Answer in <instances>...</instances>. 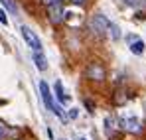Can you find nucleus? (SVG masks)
Listing matches in <instances>:
<instances>
[{
  "instance_id": "1",
  "label": "nucleus",
  "mask_w": 146,
  "mask_h": 140,
  "mask_svg": "<svg viewBox=\"0 0 146 140\" xmlns=\"http://www.w3.org/2000/svg\"><path fill=\"white\" fill-rule=\"evenodd\" d=\"M40 93H42V101H44V105H46V109H49L53 115L57 118H61V120H65V113H61V109L55 105V101H53V97H51V91H49V87H48V83L46 81H42L40 83Z\"/></svg>"
},
{
  "instance_id": "2",
  "label": "nucleus",
  "mask_w": 146,
  "mask_h": 140,
  "mask_svg": "<svg viewBox=\"0 0 146 140\" xmlns=\"http://www.w3.org/2000/svg\"><path fill=\"white\" fill-rule=\"evenodd\" d=\"M119 128L122 130H126V132H132V134H138L140 130H142V122H140V118L134 117V115H124V117L119 118Z\"/></svg>"
},
{
  "instance_id": "3",
  "label": "nucleus",
  "mask_w": 146,
  "mask_h": 140,
  "mask_svg": "<svg viewBox=\"0 0 146 140\" xmlns=\"http://www.w3.org/2000/svg\"><path fill=\"white\" fill-rule=\"evenodd\" d=\"M89 26H91V32H93V34H97V36H105V34L109 32L111 22L107 20V16H105V14H95V16L91 18Z\"/></svg>"
},
{
  "instance_id": "4",
  "label": "nucleus",
  "mask_w": 146,
  "mask_h": 140,
  "mask_svg": "<svg viewBox=\"0 0 146 140\" xmlns=\"http://www.w3.org/2000/svg\"><path fill=\"white\" fill-rule=\"evenodd\" d=\"M22 38L26 40V44L28 47L32 49V51H44L42 49V42H40V38L36 36V32H32V28H28V26H22Z\"/></svg>"
},
{
  "instance_id": "5",
  "label": "nucleus",
  "mask_w": 146,
  "mask_h": 140,
  "mask_svg": "<svg viewBox=\"0 0 146 140\" xmlns=\"http://www.w3.org/2000/svg\"><path fill=\"white\" fill-rule=\"evenodd\" d=\"M48 16L49 20L53 24H59L65 20V8H63V4L59 2V4H51V6H48Z\"/></svg>"
},
{
  "instance_id": "6",
  "label": "nucleus",
  "mask_w": 146,
  "mask_h": 140,
  "mask_svg": "<svg viewBox=\"0 0 146 140\" xmlns=\"http://www.w3.org/2000/svg\"><path fill=\"white\" fill-rule=\"evenodd\" d=\"M32 59H34L36 67H38L40 71L48 69V57L44 55V51H34V53H32Z\"/></svg>"
},
{
  "instance_id": "7",
  "label": "nucleus",
  "mask_w": 146,
  "mask_h": 140,
  "mask_svg": "<svg viewBox=\"0 0 146 140\" xmlns=\"http://www.w3.org/2000/svg\"><path fill=\"white\" fill-rule=\"evenodd\" d=\"M87 73H89V77H91V79H97V81H101V79L105 77V71L101 69L99 65H95V63L89 67V71H87Z\"/></svg>"
},
{
  "instance_id": "8",
  "label": "nucleus",
  "mask_w": 146,
  "mask_h": 140,
  "mask_svg": "<svg viewBox=\"0 0 146 140\" xmlns=\"http://www.w3.org/2000/svg\"><path fill=\"white\" fill-rule=\"evenodd\" d=\"M144 42H142V40H136V42H132V44H130V51H132V53H134V55H142V53H144Z\"/></svg>"
},
{
  "instance_id": "9",
  "label": "nucleus",
  "mask_w": 146,
  "mask_h": 140,
  "mask_svg": "<svg viewBox=\"0 0 146 140\" xmlns=\"http://www.w3.org/2000/svg\"><path fill=\"white\" fill-rule=\"evenodd\" d=\"M55 97H57V101H59V103H67V101H69V97L63 93V87H61V83H59V81L55 83Z\"/></svg>"
},
{
  "instance_id": "10",
  "label": "nucleus",
  "mask_w": 146,
  "mask_h": 140,
  "mask_svg": "<svg viewBox=\"0 0 146 140\" xmlns=\"http://www.w3.org/2000/svg\"><path fill=\"white\" fill-rule=\"evenodd\" d=\"M109 36L117 42V40H121V28L117 26V24H113L111 22V26H109Z\"/></svg>"
},
{
  "instance_id": "11",
  "label": "nucleus",
  "mask_w": 146,
  "mask_h": 140,
  "mask_svg": "<svg viewBox=\"0 0 146 140\" xmlns=\"http://www.w3.org/2000/svg\"><path fill=\"white\" fill-rule=\"evenodd\" d=\"M113 128H115V126H113V118H111V117H107V118H105V130H107V134H109V136H111Z\"/></svg>"
},
{
  "instance_id": "12",
  "label": "nucleus",
  "mask_w": 146,
  "mask_h": 140,
  "mask_svg": "<svg viewBox=\"0 0 146 140\" xmlns=\"http://www.w3.org/2000/svg\"><path fill=\"white\" fill-rule=\"evenodd\" d=\"M0 2L8 8V12H16V10H18V8H16V4H14L12 0H0Z\"/></svg>"
},
{
  "instance_id": "13",
  "label": "nucleus",
  "mask_w": 146,
  "mask_h": 140,
  "mask_svg": "<svg viewBox=\"0 0 146 140\" xmlns=\"http://www.w3.org/2000/svg\"><path fill=\"white\" fill-rule=\"evenodd\" d=\"M0 24L8 26V16H6V10H2V8H0Z\"/></svg>"
},
{
  "instance_id": "14",
  "label": "nucleus",
  "mask_w": 146,
  "mask_h": 140,
  "mask_svg": "<svg viewBox=\"0 0 146 140\" xmlns=\"http://www.w3.org/2000/svg\"><path fill=\"white\" fill-rule=\"evenodd\" d=\"M124 4H128V6H140L142 4V0H122Z\"/></svg>"
},
{
  "instance_id": "15",
  "label": "nucleus",
  "mask_w": 146,
  "mask_h": 140,
  "mask_svg": "<svg viewBox=\"0 0 146 140\" xmlns=\"http://www.w3.org/2000/svg\"><path fill=\"white\" fill-rule=\"evenodd\" d=\"M77 117H79V109H69V118L75 120Z\"/></svg>"
},
{
  "instance_id": "16",
  "label": "nucleus",
  "mask_w": 146,
  "mask_h": 140,
  "mask_svg": "<svg viewBox=\"0 0 146 140\" xmlns=\"http://www.w3.org/2000/svg\"><path fill=\"white\" fill-rule=\"evenodd\" d=\"M59 2H61V0H44V4H46V6H51V4H59Z\"/></svg>"
},
{
  "instance_id": "17",
  "label": "nucleus",
  "mask_w": 146,
  "mask_h": 140,
  "mask_svg": "<svg viewBox=\"0 0 146 140\" xmlns=\"http://www.w3.org/2000/svg\"><path fill=\"white\" fill-rule=\"evenodd\" d=\"M4 136H6V128H4V126H2V124H0V140L4 138Z\"/></svg>"
},
{
  "instance_id": "18",
  "label": "nucleus",
  "mask_w": 146,
  "mask_h": 140,
  "mask_svg": "<svg viewBox=\"0 0 146 140\" xmlns=\"http://www.w3.org/2000/svg\"><path fill=\"white\" fill-rule=\"evenodd\" d=\"M73 4H83V2H85V0H71Z\"/></svg>"
},
{
  "instance_id": "19",
  "label": "nucleus",
  "mask_w": 146,
  "mask_h": 140,
  "mask_svg": "<svg viewBox=\"0 0 146 140\" xmlns=\"http://www.w3.org/2000/svg\"><path fill=\"white\" fill-rule=\"evenodd\" d=\"M81 140H87V138H81Z\"/></svg>"
},
{
  "instance_id": "20",
  "label": "nucleus",
  "mask_w": 146,
  "mask_h": 140,
  "mask_svg": "<svg viewBox=\"0 0 146 140\" xmlns=\"http://www.w3.org/2000/svg\"><path fill=\"white\" fill-rule=\"evenodd\" d=\"M59 140H65V138H59Z\"/></svg>"
}]
</instances>
